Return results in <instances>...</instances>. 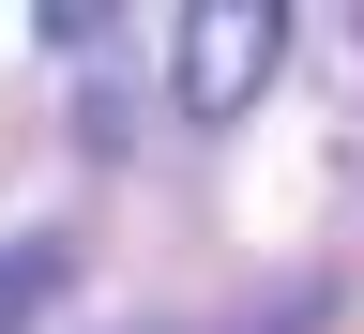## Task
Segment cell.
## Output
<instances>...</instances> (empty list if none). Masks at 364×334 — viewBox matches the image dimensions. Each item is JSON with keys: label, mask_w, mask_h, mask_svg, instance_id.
Wrapping results in <instances>:
<instances>
[{"label": "cell", "mask_w": 364, "mask_h": 334, "mask_svg": "<svg viewBox=\"0 0 364 334\" xmlns=\"http://www.w3.org/2000/svg\"><path fill=\"white\" fill-rule=\"evenodd\" d=\"M318 304H243V319H198V334H304Z\"/></svg>", "instance_id": "3957f363"}, {"label": "cell", "mask_w": 364, "mask_h": 334, "mask_svg": "<svg viewBox=\"0 0 364 334\" xmlns=\"http://www.w3.org/2000/svg\"><path fill=\"white\" fill-rule=\"evenodd\" d=\"M273 61H289V16H273V0H198L182 46H167V107L182 122H243L273 91Z\"/></svg>", "instance_id": "6da1fadb"}, {"label": "cell", "mask_w": 364, "mask_h": 334, "mask_svg": "<svg viewBox=\"0 0 364 334\" xmlns=\"http://www.w3.org/2000/svg\"><path fill=\"white\" fill-rule=\"evenodd\" d=\"M46 304H61V244L46 228H0V334H31Z\"/></svg>", "instance_id": "7a4b0ae2"}]
</instances>
